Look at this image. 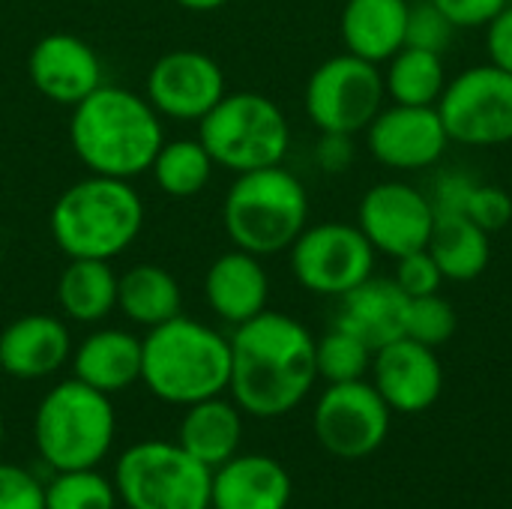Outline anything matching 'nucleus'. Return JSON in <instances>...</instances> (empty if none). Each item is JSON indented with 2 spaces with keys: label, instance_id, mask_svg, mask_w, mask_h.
<instances>
[{
  "label": "nucleus",
  "instance_id": "f257e3e1",
  "mask_svg": "<svg viewBox=\"0 0 512 509\" xmlns=\"http://www.w3.org/2000/svg\"><path fill=\"white\" fill-rule=\"evenodd\" d=\"M315 381V336L297 318L264 309L234 327L228 390L240 411L282 417L309 396Z\"/></svg>",
  "mask_w": 512,
  "mask_h": 509
},
{
  "label": "nucleus",
  "instance_id": "f03ea898",
  "mask_svg": "<svg viewBox=\"0 0 512 509\" xmlns=\"http://www.w3.org/2000/svg\"><path fill=\"white\" fill-rule=\"evenodd\" d=\"M69 141L90 174L135 180L150 171V162L165 141V129L147 96L99 84L72 108Z\"/></svg>",
  "mask_w": 512,
  "mask_h": 509
},
{
  "label": "nucleus",
  "instance_id": "7ed1b4c3",
  "mask_svg": "<svg viewBox=\"0 0 512 509\" xmlns=\"http://www.w3.org/2000/svg\"><path fill=\"white\" fill-rule=\"evenodd\" d=\"M141 381L168 405H195L222 396L231 381V339L177 315L141 339Z\"/></svg>",
  "mask_w": 512,
  "mask_h": 509
},
{
  "label": "nucleus",
  "instance_id": "20e7f679",
  "mask_svg": "<svg viewBox=\"0 0 512 509\" xmlns=\"http://www.w3.org/2000/svg\"><path fill=\"white\" fill-rule=\"evenodd\" d=\"M48 228L66 258L114 261L141 234L144 201L132 180L90 174L57 195Z\"/></svg>",
  "mask_w": 512,
  "mask_h": 509
},
{
  "label": "nucleus",
  "instance_id": "39448f33",
  "mask_svg": "<svg viewBox=\"0 0 512 509\" xmlns=\"http://www.w3.org/2000/svg\"><path fill=\"white\" fill-rule=\"evenodd\" d=\"M228 240L258 258L288 252L309 225V195L285 165L243 171L222 201Z\"/></svg>",
  "mask_w": 512,
  "mask_h": 509
},
{
  "label": "nucleus",
  "instance_id": "423d86ee",
  "mask_svg": "<svg viewBox=\"0 0 512 509\" xmlns=\"http://www.w3.org/2000/svg\"><path fill=\"white\" fill-rule=\"evenodd\" d=\"M114 429L111 399L78 378L51 387L33 417V441L51 471L96 468L114 444Z\"/></svg>",
  "mask_w": 512,
  "mask_h": 509
},
{
  "label": "nucleus",
  "instance_id": "0eeeda50",
  "mask_svg": "<svg viewBox=\"0 0 512 509\" xmlns=\"http://www.w3.org/2000/svg\"><path fill=\"white\" fill-rule=\"evenodd\" d=\"M198 141L213 156L216 168L231 174L282 165L291 147V126L285 111L264 93H225L201 120Z\"/></svg>",
  "mask_w": 512,
  "mask_h": 509
},
{
  "label": "nucleus",
  "instance_id": "6e6552de",
  "mask_svg": "<svg viewBox=\"0 0 512 509\" xmlns=\"http://www.w3.org/2000/svg\"><path fill=\"white\" fill-rule=\"evenodd\" d=\"M213 471L180 444H132L114 471V489L126 509H210Z\"/></svg>",
  "mask_w": 512,
  "mask_h": 509
},
{
  "label": "nucleus",
  "instance_id": "1a4fd4ad",
  "mask_svg": "<svg viewBox=\"0 0 512 509\" xmlns=\"http://www.w3.org/2000/svg\"><path fill=\"white\" fill-rule=\"evenodd\" d=\"M384 72L351 51L327 57L312 69L303 93V105L318 132L357 135L384 108Z\"/></svg>",
  "mask_w": 512,
  "mask_h": 509
},
{
  "label": "nucleus",
  "instance_id": "9d476101",
  "mask_svg": "<svg viewBox=\"0 0 512 509\" xmlns=\"http://www.w3.org/2000/svg\"><path fill=\"white\" fill-rule=\"evenodd\" d=\"M435 108L450 141L465 147H501L512 141V75L492 63L453 75Z\"/></svg>",
  "mask_w": 512,
  "mask_h": 509
},
{
  "label": "nucleus",
  "instance_id": "9b49d317",
  "mask_svg": "<svg viewBox=\"0 0 512 509\" xmlns=\"http://www.w3.org/2000/svg\"><path fill=\"white\" fill-rule=\"evenodd\" d=\"M294 279L321 297H342L375 276V246L357 225L321 222L306 225L288 249Z\"/></svg>",
  "mask_w": 512,
  "mask_h": 509
},
{
  "label": "nucleus",
  "instance_id": "f8f14e48",
  "mask_svg": "<svg viewBox=\"0 0 512 509\" xmlns=\"http://www.w3.org/2000/svg\"><path fill=\"white\" fill-rule=\"evenodd\" d=\"M390 405L372 381L330 384L315 405L312 429L318 444L336 459H366L390 435Z\"/></svg>",
  "mask_w": 512,
  "mask_h": 509
},
{
  "label": "nucleus",
  "instance_id": "ddd939ff",
  "mask_svg": "<svg viewBox=\"0 0 512 509\" xmlns=\"http://www.w3.org/2000/svg\"><path fill=\"white\" fill-rule=\"evenodd\" d=\"M435 225V210L429 195L402 180H384L363 192L357 204V228L375 246V252L393 261L426 249Z\"/></svg>",
  "mask_w": 512,
  "mask_h": 509
},
{
  "label": "nucleus",
  "instance_id": "4468645a",
  "mask_svg": "<svg viewBox=\"0 0 512 509\" xmlns=\"http://www.w3.org/2000/svg\"><path fill=\"white\" fill-rule=\"evenodd\" d=\"M225 93V72L216 57L198 48H174L150 66L144 96L159 117L198 123Z\"/></svg>",
  "mask_w": 512,
  "mask_h": 509
},
{
  "label": "nucleus",
  "instance_id": "2eb2a0df",
  "mask_svg": "<svg viewBox=\"0 0 512 509\" xmlns=\"http://www.w3.org/2000/svg\"><path fill=\"white\" fill-rule=\"evenodd\" d=\"M369 153L393 171H420L441 162L450 135L435 105H390L366 129Z\"/></svg>",
  "mask_w": 512,
  "mask_h": 509
},
{
  "label": "nucleus",
  "instance_id": "dca6fc26",
  "mask_svg": "<svg viewBox=\"0 0 512 509\" xmlns=\"http://www.w3.org/2000/svg\"><path fill=\"white\" fill-rule=\"evenodd\" d=\"M372 384L393 414H423L444 393V366L435 348L402 336L375 351Z\"/></svg>",
  "mask_w": 512,
  "mask_h": 509
},
{
  "label": "nucleus",
  "instance_id": "f3484780",
  "mask_svg": "<svg viewBox=\"0 0 512 509\" xmlns=\"http://www.w3.org/2000/svg\"><path fill=\"white\" fill-rule=\"evenodd\" d=\"M33 87L54 105L75 108L102 81V60L90 42L72 33L42 36L27 57Z\"/></svg>",
  "mask_w": 512,
  "mask_h": 509
},
{
  "label": "nucleus",
  "instance_id": "a211bd4d",
  "mask_svg": "<svg viewBox=\"0 0 512 509\" xmlns=\"http://www.w3.org/2000/svg\"><path fill=\"white\" fill-rule=\"evenodd\" d=\"M72 357L69 327L42 312L15 318L0 333V369L18 381H39L63 369Z\"/></svg>",
  "mask_w": 512,
  "mask_h": 509
},
{
  "label": "nucleus",
  "instance_id": "6ab92c4d",
  "mask_svg": "<svg viewBox=\"0 0 512 509\" xmlns=\"http://www.w3.org/2000/svg\"><path fill=\"white\" fill-rule=\"evenodd\" d=\"M336 300L339 306L333 324L363 339L372 351H381L405 336L411 297L396 285V279L369 276Z\"/></svg>",
  "mask_w": 512,
  "mask_h": 509
},
{
  "label": "nucleus",
  "instance_id": "aec40b11",
  "mask_svg": "<svg viewBox=\"0 0 512 509\" xmlns=\"http://www.w3.org/2000/svg\"><path fill=\"white\" fill-rule=\"evenodd\" d=\"M204 300L231 327L261 315L270 300V276L261 258L237 246L222 252L204 273Z\"/></svg>",
  "mask_w": 512,
  "mask_h": 509
},
{
  "label": "nucleus",
  "instance_id": "412c9836",
  "mask_svg": "<svg viewBox=\"0 0 512 509\" xmlns=\"http://www.w3.org/2000/svg\"><path fill=\"white\" fill-rule=\"evenodd\" d=\"M291 477L270 456H234L213 471L210 509H288Z\"/></svg>",
  "mask_w": 512,
  "mask_h": 509
},
{
  "label": "nucleus",
  "instance_id": "4be33fe9",
  "mask_svg": "<svg viewBox=\"0 0 512 509\" xmlns=\"http://www.w3.org/2000/svg\"><path fill=\"white\" fill-rule=\"evenodd\" d=\"M75 378L111 396L141 381V339L129 330H96L72 351Z\"/></svg>",
  "mask_w": 512,
  "mask_h": 509
},
{
  "label": "nucleus",
  "instance_id": "5701e85b",
  "mask_svg": "<svg viewBox=\"0 0 512 509\" xmlns=\"http://www.w3.org/2000/svg\"><path fill=\"white\" fill-rule=\"evenodd\" d=\"M408 0H348L339 18L342 42L369 63H387L405 48Z\"/></svg>",
  "mask_w": 512,
  "mask_h": 509
},
{
  "label": "nucleus",
  "instance_id": "b1692460",
  "mask_svg": "<svg viewBox=\"0 0 512 509\" xmlns=\"http://www.w3.org/2000/svg\"><path fill=\"white\" fill-rule=\"evenodd\" d=\"M240 441H243V420L237 402H225L222 396H213L186 408L177 444L210 471L234 459Z\"/></svg>",
  "mask_w": 512,
  "mask_h": 509
},
{
  "label": "nucleus",
  "instance_id": "393cba45",
  "mask_svg": "<svg viewBox=\"0 0 512 509\" xmlns=\"http://www.w3.org/2000/svg\"><path fill=\"white\" fill-rule=\"evenodd\" d=\"M426 249L441 267L444 282H474L489 270L492 234L474 225L465 213H441L435 216Z\"/></svg>",
  "mask_w": 512,
  "mask_h": 509
},
{
  "label": "nucleus",
  "instance_id": "a878e982",
  "mask_svg": "<svg viewBox=\"0 0 512 509\" xmlns=\"http://www.w3.org/2000/svg\"><path fill=\"white\" fill-rule=\"evenodd\" d=\"M117 273L111 261L69 258L57 279V306L75 324H99L117 309Z\"/></svg>",
  "mask_w": 512,
  "mask_h": 509
},
{
  "label": "nucleus",
  "instance_id": "bb28decb",
  "mask_svg": "<svg viewBox=\"0 0 512 509\" xmlns=\"http://www.w3.org/2000/svg\"><path fill=\"white\" fill-rule=\"evenodd\" d=\"M117 309L138 327H159L183 315L180 282L159 264H135L117 279Z\"/></svg>",
  "mask_w": 512,
  "mask_h": 509
},
{
  "label": "nucleus",
  "instance_id": "cd10ccee",
  "mask_svg": "<svg viewBox=\"0 0 512 509\" xmlns=\"http://www.w3.org/2000/svg\"><path fill=\"white\" fill-rule=\"evenodd\" d=\"M447 81L444 54L411 45L399 48L384 72V90L396 105H438Z\"/></svg>",
  "mask_w": 512,
  "mask_h": 509
},
{
  "label": "nucleus",
  "instance_id": "c85d7f7f",
  "mask_svg": "<svg viewBox=\"0 0 512 509\" xmlns=\"http://www.w3.org/2000/svg\"><path fill=\"white\" fill-rule=\"evenodd\" d=\"M216 171L213 156L195 138H165L150 162V177L156 189L168 198H195L207 189Z\"/></svg>",
  "mask_w": 512,
  "mask_h": 509
},
{
  "label": "nucleus",
  "instance_id": "c756f323",
  "mask_svg": "<svg viewBox=\"0 0 512 509\" xmlns=\"http://www.w3.org/2000/svg\"><path fill=\"white\" fill-rule=\"evenodd\" d=\"M375 351L357 339L354 333L342 327H330L321 339H315V366L318 378L327 384H345V381H363L372 372Z\"/></svg>",
  "mask_w": 512,
  "mask_h": 509
},
{
  "label": "nucleus",
  "instance_id": "7c9ffc66",
  "mask_svg": "<svg viewBox=\"0 0 512 509\" xmlns=\"http://www.w3.org/2000/svg\"><path fill=\"white\" fill-rule=\"evenodd\" d=\"M45 509H117V489L93 468L54 471L45 486Z\"/></svg>",
  "mask_w": 512,
  "mask_h": 509
},
{
  "label": "nucleus",
  "instance_id": "2f4dec72",
  "mask_svg": "<svg viewBox=\"0 0 512 509\" xmlns=\"http://www.w3.org/2000/svg\"><path fill=\"white\" fill-rule=\"evenodd\" d=\"M459 327V318H456V309L450 300L438 294H426V297H411V306H408V327H405V336L426 345V348H441L453 339Z\"/></svg>",
  "mask_w": 512,
  "mask_h": 509
},
{
  "label": "nucleus",
  "instance_id": "473e14b6",
  "mask_svg": "<svg viewBox=\"0 0 512 509\" xmlns=\"http://www.w3.org/2000/svg\"><path fill=\"white\" fill-rule=\"evenodd\" d=\"M456 24L432 3V0H408V24L405 45L444 54L456 39Z\"/></svg>",
  "mask_w": 512,
  "mask_h": 509
},
{
  "label": "nucleus",
  "instance_id": "72a5a7b5",
  "mask_svg": "<svg viewBox=\"0 0 512 509\" xmlns=\"http://www.w3.org/2000/svg\"><path fill=\"white\" fill-rule=\"evenodd\" d=\"M465 216L486 234H498L512 222V195L498 183H477Z\"/></svg>",
  "mask_w": 512,
  "mask_h": 509
},
{
  "label": "nucleus",
  "instance_id": "f704fd0d",
  "mask_svg": "<svg viewBox=\"0 0 512 509\" xmlns=\"http://www.w3.org/2000/svg\"><path fill=\"white\" fill-rule=\"evenodd\" d=\"M396 285L408 294V297H426V294H438L444 285V273L435 264V258L429 255V249H417L408 252L402 258H396V273H393Z\"/></svg>",
  "mask_w": 512,
  "mask_h": 509
},
{
  "label": "nucleus",
  "instance_id": "c9c22d12",
  "mask_svg": "<svg viewBox=\"0 0 512 509\" xmlns=\"http://www.w3.org/2000/svg\"><path fill=\"white\" fill-rule=\"evenodd\" d=\"M477 183L480 180L471 177L462 168L441 171L432 180V189H429V204H432L435 216H441V213H465L468 210V201H471V192H474Z\"/></svg>",
  "mask_w": 512,
  "mask_h": 509
},
{
  "label": "nucleus",
  "instance_id": "e433bc0d",
  "mask_svg": "<svg viewBox=\"0 0 512 509\" xmlns=\"http://www.w3.org/2000/svg\"><path fill=\"white\" fill-rule=\"evenodd\" d=\"M0 509H45V486L24 468L0 462Z\"/></svg>",
  "mask_w": 512,
  "mask_h": 509
},
{
  "label": "nucleus",
  "instance_id": "4c0bfd02",
  "mask_svg": "<svg viewBox=\"0 0 512 509\" xmlns=\"http://www.w3.org/2000/svg\"><path fill=\"white\" fill-rule=\"evenodd\" d=\"M456 27H486L512 0H432Z\"/></svg>",
  "mask_w": 512,
  "mask_h": 509
},
{
  "label": "nucleus",
  "instance_id": "58836bf2",
  "mask_svg": "<svg viewBox=\"0 0 512 509\" xmlns=\"http://www.w3.org/2000/svg\"><path fill=\"white\" fill-rule=\"evenodd\" d=\"M486 51L492 66L512 75V3L486 24Z\"/></svg>",
  "mask_w": 512,
  "mask_h": 509
},
{
  "label": "nucleus",
  "instance_id": "ea45409f",
  "mask_svg": "<svg viewBox=\"0 0 512 509\" xmlns=\"http://www.w3.org/2000/svg\"><path fill=\"white\" fill-rule=\"evenodd\" d=\"M354 135H336V132H321V141L315 147V159L327 174H342L354 162Z\"/></svg>",
  "mask_w": 512,
  "mask_h": 509
},
{
  "label": "nucleus",
  "instance_id": "a19ab883",
  "mask_svg": "<svg viewBox=\"0 0 512 509\" xmlns=\"http://www.w3.org/2000/svg\"><path fill=\"white\" fill-rule=\"evenodd\" d=\"M180 9H189V12H216V9H222L225 3H231V0H174Z\"/></svg>",
  "mask_w": 512,
  "mask_h": 509
},
{
  "label": "nucleus",
  "instance_id": "79ce46f5",
  "mask_svg": "<svg viewBox=\"0 0 512 509\" xmlns=\"http://www.w3.org/2000/svg\"><path fill=\"white\" fill-rule=\"evenodd\" d=\"M0 447H3V420H0Z\"/></svg>",
  "mask_w": 512,
  "mask_h": 509
},
{
  "label": "nucleus",
  "instance_id": "37998d69",
  "mask_svg": "<svg viewBox=\"0 0 512 509\" xmlns=\"http://www.w3.org/2000/svg\"><path fill=\"white\" fill-rule=\"evenodd\" d=\"M123 509H126V507H123Z\"/></svg>",
  "mask_w": 512,
  "mask_h": 509
}]
</instances>
